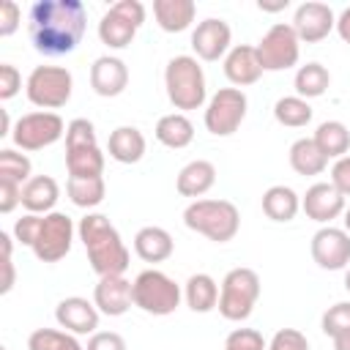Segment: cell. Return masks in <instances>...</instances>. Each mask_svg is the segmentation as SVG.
<instances>
[{"label":"cell","mask_w":350,"mask_h":350,"mask_svg":"<svg viewBox=\"0 0 350 350\" xmlns=\"http://www.w3.org/2000/svg\"><path fill=\"white\" fill-rule=\"evenodd\" d=\"M88 27V14L79 0H38L27 16V33L36 52L46 57L71 55Z\"/></svg>","instance_id":"cell-1"},{"label":"cell","mask_w":350,"mask_h":350,"mask_svg":"<svg viewBox=\"0 0 350 350\" xmlns=\"http://www.w3.org/2000/svg\"><path fill=\"white\" fill-rule=\"evenodd\" d=\"M79 241L88 252V262L98 276H120L129 268V249L120 241V232L104 213H85L77 224Z\"/></svg>","instance_id":"cell-2"},{"label":"cell","mask_w":350,"mask_h":350,"mask_svg":"<svg viewBox=\"0 0 350 350\" xmlns=\"http://www.w3.org/2000/svg\"><path fill=\"white\" fill-rule=\"evenodd\" d=\"M183 224L213 243H227L241 230V213L230 200H194L183 211Z\"/></svg>","instance_id":"cell-3"},{"label":"cell","mask_w":350,"mask_h":350,"mask_svg":"<svg viewBox=\"0 0 350 350\" xmlns=\"http://www.w3.org/2000/svg\"><path fill=\"white\" fill-rule=\"evenodd\" d=\"M164 88H167V98L175 109H200L208 98V88H205V74L202 66L197 63V57L191 55H175L167 68H164Z\"/></svg>","instance_id":"cell-4"},{"label":"cell","mask_w":350,"mask_h":350,"mask_svg":"<svg viewBox=\"0 0 350 350\" xmlns=\"http://www.w3.org/2000/svg\"><path fill=\"white\" fill-rule=\"evenodd\" d=\"M180 298H183L180 284L170 279L164 271L148 268L134 279V306L142 309L145 314H153V317L172 314L180 306Z\"/></svg>","instance_id":"cell-5"},{"label":"cell","mask_w":350,"mask_h":350,"mask_svg":"<svg viewBox=\"0 0 350 350\" xmlns=\"http://www.w3.org/2000/svg\"><path fill=\"white\" fill-rule=\"evenodd\" d=\"M260 298V276L252 268H232L221 279L219 290V314L230 323H241L252 314Z\"/></svg>","instance_id":"cell-6"},{"label":"cell","mask_w":350,"mask_h":350,"mask_svg":"<svg viewBox=\"0 0 350 350\" xmlns=\"http://www.w3.org/2000/svg\"><path fill=\"white\" fill-rule=\"evenodd\" d=\"M71 90H74V77L63 66H36L25 82L27 101L46 112L66 107L71 98Z\"/></svg>","instance_id":"cell-7"},{"label":"cell","mask_w":350,"mask_h":350,"mask_svg":"<svg viewBox=\"0 0 350 350\" xmlns=\"http://www.w3.org/2000/svg\"><path fill=\"white\" fill-rule=\"evenodd\" d=\"M249 109V98L241 88H219L205 107V129L213 137H230L241 129Z\"/></svg>","instance_id":"cell-8"},{"label":"cell","mask_w":350,"mask_h":350,"mask_svg":"<svg viewBox=\"0 0 350 350\" xmlns=\"http://www.w3.org/2000/svg\"><path fill=\"white\" fill-rule=\"evenodd\" d=\"M66 123L57 112H27L22 115L16 123H14V131H11V139L16 148L22 150H44L49 145H55L63 134H66Z\"/></svg>","instance_id":"cell-9"},{"label":"cell","mask_w":350,"mask_h":350,"mask_svg":"<svg viewBox=\"0 0 350 350\" xmlns=\"http://www.w3.org/2000/svg\"><path fill=\"white\" fill-rule=\"evenodd\" d=\"M257 57L262 63V71H284L293 68L301 57V38L293 25L276 22L268 27V33L257 44Z\"/></svg>","instance_id":"cell-10"},{"label":"cell","mask_w":350,"mask_h":350,"mask_svg":"<svg viewBox=\"0 0 350 350\" xmlns=\"http://www.w3.org/2000/svg\"><path fill=\"white\" fill-rule=\"evenodd\" d=\"M71 241H74V221L71 216L52 211L41 219V230L38 238L33 243V254L41 262H57L71 252Z\"/></svg>","instance_id":"cell-11"},{"label":"cell","mask_w":350,"mask_h":350,"mask_svg":"<svg viewBox=\"0 0 350 350\" xmlns=\"http://www.w3.org/2000/svg\"><path fill=\"white\" fill-rule=\"evenodd\" d=\"M312 260L323 271H342L350 262V232L342 227H320L312 235Z\"/></svg>","instance_id":"cell-12"},{"label":"cell","mask_w":350,"mask_h":350,"mask_svg":"<svg viewBox=\"0 0 350 350\" xmlns=\"http://www.w3.org/2000/svg\"><path fill=\"white\" fill-rule=\"evenodd\" d=\"M230 41H232L230 25L224 19H216V16H208V19L197 22V27L191 30V49L200 60H208V63L224 57L232 49Z\"/></svg>","instance_id":"cell-13"},{"label":"cell","mask_w":350,"mask_h":350,"mask_svg":"<svg viewBox=\"0 0 350 350\" xmlns=\"http://www.w3.org/2000/svg\"><path fill=\"white\" fill-rule=\"evenodd\" d=\"M93 304L101 314L120 317L134 306V282L120 276H98V284L93 287Z\"/></svg>","instance_id":"cell-14"},{"label":"cell","mask_w":350,"mask_h":350,"mask_svg":"<svg viewBox=\"0 0 350 350\" xmlns=\"http://www.w3.org/2000/svg\"><path fill=\"white\" fill-rule=\"evenodd\" d=\"M293 27H295V33H298L301 41L317 44V41H323L336 27V16H334L331 5L317 3V0H309V3H301L295 8Z\"/></svg>","instance_id":"cell-15"},{"label":"cell","mask_w":350,"mask_h":350,"mask_svg":"<svg viewBox=\"0 0 350 350\" xmlns=\"http://www.w3.org/2000/svg\"><path fill=\"white\" fill-rule=\"evenodd\" d=\"M98 309L93 301L82 298V295H68L63 298L57 306H55V320L60 328H66L68 334L74 336H82V334H96L98 328Z\"/></svg>","instance_id":"cell-16"},{"label":"cell","mask_w":350,"mask_h":350,"mask_svg":"<svg viewBox=\"0 0 350 350\" xmlns=\"http://www.w3.org/2000/svg\"><path fill=\"white\" fill-rule=\"evenodd\" d=\"M301 208L312 221L331 224L334 219H339L345 213V197L336 191V186L331 180L328 183H312L306 189V194L301 197Z\"/></svg>","instance_id":"cell-17"},{"label":"cell","mask_w":350,"mask_h":350,"mask_svg":"<svg viewBox=\"0 0 350 350\" xmlns=\"http://www.w3.org/2000/svg\"><path fill=\"white\" fill-rule=\"evenodd\" d=\"M129 85V68L120 57L112 55H101L93 60L90 66V88L101 96V98H115L126 90Z\"/></svg>","instance_id":"cell-18"},{"label":"cell","mask_w":350,"mask_h":350,"mask_svg":"<svg viewBox=\"0 0 350 350\" xmlns=\"http://www.w3.org/2000/svg\"><path fill=\"white\" fill-rule=\"evenodd\" d=\"M224 77L235 85V88H246L254 85L262 77V63L257 57V46L249 44H238L224 55Z\"/></svg>","instance_id":"cell-19"},{"label":"cell","mask_w":350,"mask_h":350,"mask_svg":"<svg viewBox=\"0 0 350 350\" xmlns=\"http://www.w3.org/2000/svg\"><path fill=\"white\" fill-rule=\"evenodd\" d=\"M57 197H60V186L52 175H33L22 186V208L27 213H38V216L52 213Z\"/></svg>","instance_id":"cell-20"},{"label":"cell","mask_w":350,"mask_h":350,"mask_svg":"<svg viewBox=\"0 0 350 350\" xmlns=\"http://www.w3.org/2000/svg\"><path fill=\"white\" fill-rule=\"evenodd\" d=\"M153 16L164 33H183L191 27L197 5L194 0H153Z\"/></svg>","instance_id":"cell-21"},{"label":"cell","mask_w":350,"mask_h":350,"mask_svg":"<svg viewBox=\"0 0 350 350\" xmlns=\"http://www.w3.org/2000/svg\"><path fill=\"white\" fill-rule=\"evenodd\" d=\"M213 183H216V167L208 159L189 161L178 172V180H175L178 194H183V197H202L213 189Z\"/></svg>","instance_id":"cell-22"},{"label":"cell","mask_w":350,"mask_h":350,"mask_svg":"<svg viewBox=\"0 0 350 350\" xmlns=\"http://www.w3.org/2000/svg\"><path fill=\"white\" fill-rule=\"evenodd\" d=\"M107 153H109V159H115L120 164H137L145 156V137H142V131L137 126H118L109 134Z\"/></svg>","instance_id":"cell-23"},{"label":"cell","mask_w":350,"mask_h":350,"mask_svg":"<svg viewBox=\"0 0 350 350\" xmlns=\"http://www.w3.org/2000/svg\"><path fill=\"white\" fill-rule=\"evenodd\" d=\"M172 249H175V241L164 227L150 224V227H142L134 235V252L145 262H164L172 254Z\"/></svg>","instance_id":"cell-24"},{"label":"cell","mask_w":350,"mask_h":350,"mask_svg":"<svg viewBox=\"0 0 350 350\" xmlns=\"http://www.w3.org/2000/svg\"><path fill=\"white\" fill-rule=\"evenodd\" d=\"M183 298L191 312H211L219 306V284L211 273H191L183 284Z\"/></svg>","instance_id":"cell-25"},{"label":"cell","mask_w":350,"mask_h":350,"mask_svg":"<svg viewBox=\"0 0 350 350\" xmlns=\"http://www.w3.org/2000/svg\"><path fill=\"white\" fill-rule=\"evenodd\" d=\"M153 134H156V139H159L164 148L180 150V148L191 145V139H194V126H191V120H189L183 112H170V115H161V118L156 120Z\"/></svg>","instance_id":"cell-26"},{"label":"cell","mask_w":350,"mask_h":350,"mask_svg":"<svg viewBox=\"0 0 350 350\" xmlns=\"http://www.w3.org/2000/svg\"><path fill=\"white\" fill-rule=\"evenodd\" d=\"M301 211V197L290 186H271L262 194V213L271 221H293Z\"/></svg>","instance_id":"cell-27"},{"label":"cell","mask_w":350,"mask_h":350,"mask_svg":"<svg viewBox=\"0 0 350 350\" xmlns=\"http://www.w3.org/2000/svg\"><path fill=\"white\" fill-rule=\"evenodd\" d=\"M290 167L298 175H320L328 167V159L312 137H301L290 145Z\"/></svg>","instance_id":"cell-28"},{"label":"cell","mask_w":350,"mask_h":350,"mask_svg":"<svg viewBox=\"0 0 350 350\" xmlns=\"http://www.w3.org/2000/svg\"><path fill=\"white\" fill-rule=\"evenodd\" d=\"M137 25H131L126 16H120L115 8H109L104 16H101V22H98V38H101V44H107L109 49H126L131 41H134V36H137Z\"/></svg>","instance_id":"cell-29"},{"label":"cell","mask_w":350,"mask_h":350,"mask_svg":"<svg viewBox=\"0 0 350 350\" xmlns=\"http://www.w3.org/2000/svg\"><path fill=\"white\" fill-rule=\"evenodd\" d=\"M312 139L325 153V159H342L350 150V131H347V126L342 120H325V123H320Z\"/></svg>","instance_id":"cell-30"},{"label":"cell","mask_w":350,"mask_h":350,"mask_svg":"<svg viewBox=\"0 0 350 350\" xmlns=\"http://www.w3.org/2000/svg\"><path fill=\"white\" fill-rule=\"evenodd\" d=\"M66 170H68V178H101V172H104L101 148L93 145V148L66 150Z\"/></svg>","instance_id":"cell-31"},{"label":"cell","mask_w":350,"mask_h":350,"mask_svg":"<svg viewBox=\"0 0 350 350\" xmlns=\"http://www.w3.org/2000/svg\"><path fill=\"white\" fill-rule=\"evenodd\" d=\"M293 85H295V96L309 101V98H317V96H323L328 90L331 74H328V68L323 63H306V66H301L295 71Z\"/></svg>","instance_id":"cell-32"},{"label":"cell","mask_w":350,"mask_h":350,"mask_svg":"<svg viewBox=\"0 0 350 350\" xmlns=\"http://www.w3.org/2000/svg\"><path fill=\"white\" fill-rule=\"evenodd\" d=\"M66 194L77 208H96L104 202L107 183L104 178H68Z\"/></svg>","instance_id":"cell-33"},{"label":"cell","mask_w":350,"mask_h":350,"mask_svg":"<svg viewBox=\"0 0 350 350\" xmlns=\"http://www.w3.org/2000/svg\"><path fill=\"white\" fill-rule=\"evenodd\" d=\"M273 118H276V123H282L287 129H301L312 120V107L301 96H284L273 104Z\"/></svg>","instance_id":"cell-34"},{"label":"cell","mask_w":350,"mask_h":350,"mask_svg":"<svg viewBox=\"0 0 350 350\" xmlns=\"http://www.w3.org/2000/svg\"><path fill=\"white\" fill-rule=\"evenodd\" d=\"M27 350H85L79 339L57 328H36L27 336Z\"/></svg>","instance_id":"cell-35"},{"label":"cell","mask_w":350,"mask_h":350,"mask_svg":"<svg viewBox=\"0 0 350 350\" xmlns=\"http://www.w3.org/2000/svg\"><path fill=\"white\" fill-rule=\"evenodd\" d=\"M33 164L25 153H16L11 148H3L0 150V180H11V183H19L25 186L33 175H30Z\"/></svg>","instance_id":"cell-36"},{"label":"cell","mask_w":350,"mask_h":350,"mask_svg":"<svg viewBox=\"0 0 350 350\" xmlns=\"http://www.w3.org/2000/svg\"><path fill=\"white\" fill-rule=\"evenodd\" d=\"M320 325H323V334L331 336V339L345 334V331H350V301H339V304L328 306L323 320H320Z\"/></svg>","instance_id":"cell-37"},{"label":"cell","mask_w":350,"mask_h":350,"mask_svg":"<svg viewBox=\"0 0 350 350\" xmlns=\"http://www.w3.org/2000/svg\"><path fill=\"white\" fill-rule=\"evenodd\" d=\"M98 145L96 142V129L88 118H74L66 129V150H74V148H93Z\"/></svg>","instance_id":"cell-38"},{"label":"cell","mask_w":350,"mask_h":350,"mask_svg":"<svg viewBox=\"0 0 350 350\" xmlns=\"http://www.w3.org/2000/svg\"><path fill=\"white\" fill-rule=\"evenodd\" d=\"M224 350H268L265 339L254 328H235L224 339Z\"/></svg>","instance_id":"cell-39"},{"label":"cell","mask_w":350,"mask_h":350,"mask_svg":"<svg viewBox=\"0 0 350 350\" xmlns=\"http://www.w3.org/2000/svg\"><path fill=\"white\" fill-rule=\"evenodd\" d=\"M268 350H309V342L298 328H279L268 342Z\"/></svg>","instance_id":"cell-40"},{"label":"cell","mask_w":350,"mask_h":350,"mask_svg":"<svg viewBox=\"0 0 350 350\" xmlns=\"http://www.w3.org/2000/svg\"><path fill=\"white\" fill-rule=\"evenodd\" d=\"M41 219H44V216H38V213H25L22 219H16V224H14V238H16L22 246H30V249H33V243H36V238H38V230H41Z\"/></svg>","instance_id":"cell-41"},{"label":"cell","mask_w":350,"mask_h":350,"mask_svg":"<svg viewBox=\"0 0 350 350\" xmlns=\"http://www.w3.org/2000/svg\"><path fill=\"white\" fill-rule=\"evenodd\" d=\"M19 22H22L19 5H16L14 0H3V3H0V36H3V38L14 36L16 27H19Z\"/></svg>","instance_id":"cell-42"},{"label":"cell","mask_w":350,"mask_h":350,"mask_svg":"<svg viewBox=\"0 0 350 350\" xmlns=\"http://www.w3.org/2000/svg\"><path fill=\"white\" fill-rule=\"evenodd\" d=\"M19 88H22V74L16 71V66L3 63V66H0V98H3V101L14 98V96L19 93Z\"/></svg>","instance_id":"cell-43"},{"label":"cell","mask_w":350,"mask_h":350,"mask_svg":"<svg viewBox=\"0 0 350 350\" xmlns=\"http://www.w3.org/2000/svg\"><path fill=\"white\" fill-rule=\"evenodd\" d=\"M85 350H126V339L118 331H96L90 334Z\"/></svg>","instance_id":"cell-44"},{"label":"cell","mask_w":350,"mask_h":350,"mask_svg":"<svg viewBox=\"0 0 350 350\" xmlns=\"http://www.w3.org/2000/svg\"><path fill=\"white\" fill-rule=\"evenodd\" d=\"M331 183L336 186V191L342 197H350V153L334 161V167H331Z\"/></svg>","instance_id":"cell-45"},{"label":"cell","mask_w":350,"mask_h":350,"mask_svg":"<svg viewBox=\"0 0 350 350\" xmlns=\"http://www.w3.org/2000/svg\"><path fill=\"white\" fill-rule=\"evenodd\" d=\"M16 205H22V186L0 180V213H11Z\"/></svg>","instance_id":"cell-46"},{"label":"cell","mask_w":350,"mask_h":350,"mask_svg":"<svg viewBox=\"0 0 350 350\" xmlns=\"http://www.w3.org/2000/svg\"><path fill=\"white\" fill-rule=\"evenodd\" d=\"M109 8H115L120 16H126L131 25H142L145 22V5L139 3V0H118L115 5H109Z\"/></svg>","instance_id":"cell-47"},{"label":"cell","mask_w":350,"mask_h":350,"mask_svg":"<svg viewBox=\"0 0 350 350\" xmlns=\"http://www.w3.org/2000/svg\"><path fill=\"white\" fill-rule=\"evenodd\" d=\"M3 268H5V276H3L0 293L5 295V293H11V287H14V260H11V254H3Z\"/></svg>","instance_id":"cell-48"},{"label":"cell","mask_w":350,"mask_h":350,"mask_svg":"<svg viewBox=\"0 0 350 350\" xmlns=\"http://www.w3.org/2000/svg\"><path fill=\"white\" fill-rule=\"evenodd\" d=\"M336 33H339V38L345 44H350V5L336 16Z\"/></svg>","instance_id":"cell-49"},{"label":"cell","mask_w":350,"mask_h":350,"mask_svg":"<svg viewBox=\"0 0 350 350\" xmlns=\"http://www.w3.org/2000/svg\"><path fill=\"white\" fill-rule=\"evenodd\" d=\"M334 350H350V331L334 336Z\"/></svg>","instance_id":"cell-50"},{"label":"cell","mask_w":350,"mask_h":350,"mask_svg":"<svg viewBox=\"0 0 350 350\" xmlns=\"http://www.w3.org/2000/svg\"><path fill=\"white\" fill-rule=\"evenodd\" d=\"M342 216H345V230H347V232H350V205H347V208H345V213H342Z\"/></svg>","instance_id":"cell-51"},{"label":"cell","mask_w":350,"mask_h":350,"mask_svg":"<svg viewBox=\"0 0 350 350\" xmlns=\"http://www.w3.org/2000/svg\"><path fill=\"white\" fill-rule=\"evenodd\" d=\"M345 290H347V293H350V268H347V271H345Z\"/></svg>","instance_id":"cell-52"}]
</instances>
